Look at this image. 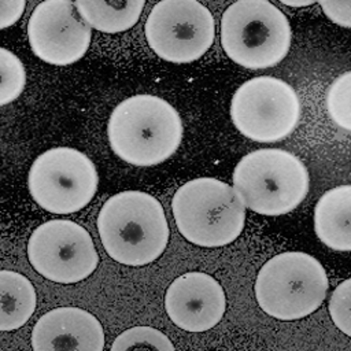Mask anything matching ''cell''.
Listing matches in <instances>:
<instances>
[{"label":"cell","instance_id":"obj_5","mask_svg":"<svg viewBox=\"0 0 351 351\" xmlns=\"http://www.w3.org/2000/svg\"><path fill=\"white\" fill-rule=\"evenodd\" d=\"M287 15L267 0H239L221 18V45L239 66L252 70L280 63L291 47Z\"/></svg>","mask_w":351,"mask_h":351},{"label":"cell","instance_id":"obj_14","mask_svg":"<svg viewBox=\"0 0 351 351\" xmlns=\"http://www.w3.org/2000/svg\"><path fill=\"white\" fill-rule=\"evenodd\" d=\"M314 230L326 247L351 250V186L340 185L326 191L314 208Z\"/></svg>","mask_w":351,"mask_h":351},{"label":"cell","instance_id":"obj_7","mask_svg":"<svg viewBox=\"0 0 351 351\" xmlns=\"http://www.w3.org/2000/svg\"><path fill=\"white\" fill-rule=\"evenodd\" d=\"M99 176L93 162L71 147H55L40 154L27 174L33 200L45 211L73 214L95 196Z\"/></svg>","mask_w":351,"mask_h":351},{"label":"cell","instance_id":"obj_19","mask_svg":"<svg viewBox=\"0 0 351 351\" xmlns=\"http://www.w3.org/2000/svg\"><path fill=\"white\" fill-rule=\"evenodd\" d=\"M350 88H351V73L346 71L339 75L328 88L326 92V108L332 121L350 130Z\"/></svg>","mask_w":351,"mask_h":351},{"label":"cell","instance_id":"obj_15","mask_svg":"<svg viewBox=\"0 0 351 351\" xmlns=\"http://www.w3.org/2000/svg\"><path fill=\"white\" fill-rule=\"evenodd\" d=\"M1 314L0 329L10 332L25 325L34 313L37 296L33 284L21 273L5 270L0 271Z\"/></svg>","mask_w":351,"mask_h":351},{"label":"cell","instance_id":"obj_11","mask_svg":"<svg viewBox=\"0 0 351 351\" xmlns=\"http://www.w3.org/2000/svg\"><path fill=\"white\" fill-rule=\"evenodd\" d=\"M27 40L38 59L67 66L86 53L92 29L78 14L74 1L47 0L37 4L29 18Z\"/></svg>","mask_w":351,"mask_h":351},{"label":"cell","instance_id":"obj_23","mask_svg":"<svg viewBox=\"0 0 351 351\" xmlns=\"http://www.w3.org/2000/svg\"><path fill=\"white\" fill-rule=\"evenodd\" d=\"M282 4L285 5H291V7H304V5H310V4H314L313 0H306V1H288V0H282L281 1Z\"/></svg>","mask_w":351,"mask_h":351},{"label":"cell","instance_id":"obj_2","mask_svg":"<svg viewBox=\"0 0 351 351\" xmlns=\"http://www.w3.org/2000/svg\"><path fill=\"white\" fill-rule=\"evenodd\" d=\"M114 154L133 166H155L169 159L182 140V121L177 110L154 95H134L122 100L107 123Z\"/></svg>","mask_w":351,"mask_h":351},{"label":"cell","instance_id":"obj_8","mask_svg":"<svg viewBox=\"0 0 351 351\" xmlns=\"http://www.w3.org/2000/svg\"><path fill=\"white\" fill-rule=\"evenodd\" d=\"M234 128L256 143H274L289 136L300 118V101L285 81L262 75L243 82L230 100Z\"/></svg>","mask_w":351,"mask_h":351},{"label":"cell","instance_id":"obj_6","mask_svg":"<svg viewBox=\"0 0 351 351\" xmlns=\"http://www.w3.org/2000/svg\"><path fill=\"white\" fill-rule=\"evenodd\" d=\"M328 276L321 262L303 251H287L270 258L255 280L259 307L280 321H295L314 313L328 292Z\"/></svg>","mask_w":351,"mask_h":351},{"label":"cell","instance_id":"obj_9","mask_svg":"<svg viewBox=\"0 0 351 351\" xmlns=\"http://www.w3.org/2000/svg\"><path fill=\"white\" fill-rule=\"evenodd\" d=\"M149 48L171 63H191L211 47L215 23L210 10L196 0H163L156 3L145 21Z\"/></svg>","mask_w":351,"mask_h":351},{"label":"cell","instance_id":"obj_4","mask_svg":"<svg viewBox=\"0 0 351 351\" xmlns=\"http://www.w3.org/2000/svg\"><path fill=\"white\" fill-rule=\"evenodd\" d=\"M232 180L244 207L269 217L293 211L304 200L310 184L304 163L281 148H261L244 155Z\"/></svg>","mask_w":351,"mask_h":351},{"label":"cell","instance_id":"obj_16","mask_svg":"<svg viewBox=\"0 0 351 351\" xmlns=\"http://www.w3.org/2000/svg\"><path fill=\"white\" fill-rule=\"evenodd\" d=\"M75 8L81 18L101 33H122L133 27L145 5L144 0L103 1V0H77Z\"/></svg>","mask_w":351,"mask_h":351},{"label":"cell","instance_id":"obj_12","mask_svg":"<svg viewBox=\"0 0 351 351\" xmlns=\"http://www.w3.org/2000/svg\"><path fill=\"white\" fill-rule=\"evenodd\" d=\"M226 296L210 274L189 271L177 277L165 295V310L176 326L186 332H206L223 317Z\"/></svg>","mask_w":351,"mask_h":351},{"label":"cell","instance_id":"obj_3","mask_svg":"<svg viewBox=\"0 0 351 351\" xmlns=\"http://www.w3.org/2000/svg\"><path fill=\"white\" fill-rule=\"evenodd\" d=\"M178 232L199 247H222L234 241L245 225V207L228 182L199 177L181 185L171 200Z\"/></svg>","mask_w":351,"mask_h":351},{"label":"cell","instance_id":"obj_13","mask_svg":"<svg viewBox=\"0 0 351 351\" xmlns=\"http://www.w3.org/2000/svg\"><path fill=\"white\" fill-rule=\"evenodd\" d=\"M34 351H101L104 330L99 319L80 307H56L38 318L32 332Z\"/></svg>","mask_w":351,"mask_h":351},{"label":"cell","instance_id":"obj_20","mask_svg":"<svg viewBox=\"0 0 351 351\" xmlns=\"http://www.w3.org/2000/svg\"><path fill=\"white\" fill-rule=\"evenodd\" d=\"M351 280L346 278L332 292L329 300V314L335 325L347 336L351 335Z\"/></svg>","mask_w":351,"mask_h":351},{"label":"cell","instance_id":"obj_22","mask_svg":"<svg viewBox=\"0 0 351 351\" xmlns=\"http://www.w3.org/2000/svg\"><path fill=\"white\" fill-rule=\"evenodd\" d=\"M25 0H0V27L5 29L14 25L23 14Z\"/></svg>","mask_w":351,"mask_h":351},{"label":"cell","instance_id":"obj_18","mask_svg":"<svg viewBox=\"0 0 351 351\" xmlns=\"http://www.w3.org/2000/svg\"><path fill=\"white\" fill-rule=\"evenodd\" d=\"M0 104L5 106L22 93L26 82V73L19 58L7 48L0 49Z\"/></svg>","mask_w":351,"mask_h":351},{"label":"cell","instance_id":"obj_17","mask_svg":"<svg viewBox=\"0 0 351 351\" xmlns=\"http://www.w3.org/2000/svg\"><path fill=\"white\" fill-rule=\"evenodd\" d=\"M159 350V351H173L174 346L169 337L152 326H133L122 333H119L112 346V351H125V350Z\"/></svg>","mask_w":351,"mask_h":351},{"label":"cell","instance_id":"obj_21","mask_svg":"<svg viewBox=\"0 0 351 351\" xmlns=\"http://www.w3.org/2000/svg\"><path fill=\"white\" fill-rule=\"evenodd\" d=\"M321 5L324 14L336 25H340L343 27L351 26V1L350 0H326V1H318Z\"/></svg>","mask_w":351,"mask_h":351},{"label":"cell","instance_id":"obj_1","mask_svg":"<svg viewBox=\"0 0 351 351\" xmlns=\"http://www.w3.org/2000/svg\"><path fill=\"white\" fill-rule=\"evenodd\" d=\"M97 230L110 258L126 266L158 259L170 236L162 204L143 191H122L108 197L100 208Z\"/></svg>","mask_w":351,"mask_h":351},{"label":"cell","instance_id":"obj_10","mask_svg":"<svg viewBox=\"0 0 351 351\" xmlns=\"http://www.w3.org/2000/svg\"><path fill=\"white\" fill-rule=\"evenodd\" d=\"M27 259L38 274L59 284L82 281L99 265L90 234L69 219H51L38 225L27 241Z\"/></svg>","mask_w":351,"mask_h":351}]
</instances>
